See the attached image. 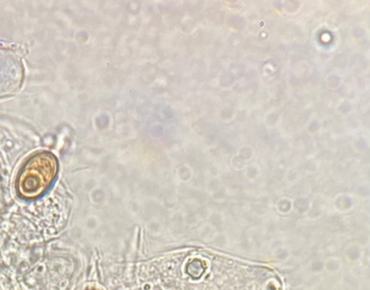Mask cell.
I'll return each mask as SVG.
<instances>
[{
	"mask_svg": "<svg viewBox=\"0 0 370 290\" xmlns=\"http://www.w3.org/2000/svg\"><path fill=\"white\" fill-rule=\"evenodd\" d=\"M57 169V160L49 152L43 151L31 157L16 179L17 195L24 200L39 198L55 181Z\"/></svg>",
	"mask_w": 370,
	"mask_h": 290,
	"instance_id": "cell-1",
	"label": "cell"
},
{
	"mask_svg": "<svg viewBox=\"0 0 370 290\" xmlns=\"http://www.w3.org/2000/svg\"><path fill=\"white\" fill-rule=\"evenodd\" d=\"M87 290H93V289H87Z\"/></svg>",
	"mask_w": 370,
	"mask_h": 290,
	"instance_id": "cell-2",
	"label": "cell"
}]
</instances>
